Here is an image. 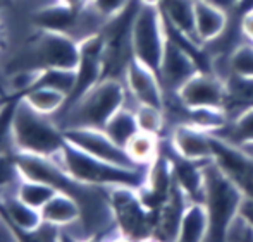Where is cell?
I'll use <instances>...</instances> for the list:
<instances>
[{
	"label": "cell",
	"instance_id": "32",
	"mask_svg": "<svg viewBox=\"0 0 253 242\" xmlns=\"http://www.w3.org/2000/svg\"><path fill=\"white\" fill-rule=\"evenodd\" d=\"M210 2L217 3V5L224 7L226 10H229V12H234V10L238 9V5L241 3V0H210Z\"/></svg>",
	"mask_w": 253,
	"mask_h": 242
},
{
	"label": "cell",
	"instance_id": "24",
	"mask_svg": "<svg viewBox=\"0 0 253 242\" xmlns=\"http://www.w3.org/2000/svg\"><path fill=\"white\" fill-rule=\"evenodd\" d=\"M59 191L55 187H52L50 184L42 182V180H33V179H24L17 184L16 194L19 199H23L24 203H28L33 208L42 209L48 203V199H52Z\"/></svg>",
	"mask_w": 253,
	"mask_h": 242
},
{
	"label": "cell",
	"instance_id": "28",
	"mask_svg": "<svg viewBox=\"0 0 253 242\" xmlns=\"http://www.w3.org/2000/svg\"><path fill=\"white\" fill-rule=\"evenodd\" d=\"M226 241H234V242H252L253 241V225L245 218L241 213H238L233 218V222L229 223L226 232Z\"/></svg>",
	"mask_w": 253,
	"mask_h": 242
},
{
	"label": "cell",
	"instance_id": "37",
	"mask_svg": "<svg viewBox=\"0 0 253 242\" xmlns=\"http://www.w3.org/2000/svg\"><path fill=\"white\" fill-rule=\"evenodd\" d=\"M7 97H9V95H5V90H3L2 83H0V103H2V102H3V100H5Z\"/></svg>",
	"mask_w": 253,
	"mask_h": 242
},
{
	"label": "cell",
	"instance_id": "6",
	"mask_svg": "<svg viewBox=\"0 0 253 242\" xmlns=\"http://www.w3.org/2000/svg\"><path fill=\"white\" fill-rule=\"evenodd\" d=\"M109 194L121 239H155L157 213L145 205L136 187H109Z\"/></svg>",
	"mask_w": 253,
	"mask_h": 242
},
{
	"label": "cell",
	"instance_id": "25",
	"mask_svg": "<svg viewBox=\"0 0 253 242\" xmlns=\"http://www.w3.org/2000/svg\"><path fill=\"white\" fill-rule=\"evenodd\" d=\"M229 74H241V76H253V43L243 41L234 48L227 60ZM227 74V76H229Z\"/></svg>",
	"mask_w": 253,
	"mask_h": 242
},
{
	"label": "cell",
	"instance_id": "27",
	"mask_svg": "<svg viewBox=\"0 0 253 242\" xmlns=\"http://www.w3.org/2000/svg\"><path fill=\"white\" fill-rule=\"evenodd\" d=\"M19 100H21L19 95L10 93L9 97L0 103V153L5 151L7 141L12 143L10 129H12V119H14V113H16Z\"/></svg>",
	"mask_w": 253,
	"mask_h": 242
},
{
	"label": "cell",
	"instance_id": "17",
	"mask_svg": "<svg viewBox=\"0 0 253 242\" xmlns=\"http://www.w3.org/2000/svg\"><path fill=\"white\" fill-rule=\"evenodd\" d=\"M159 7L169 26L198 41L195 33V0H162Z\"/></svg>",
	"mask_w": 253,
	"mask_h": 242
},
{
	"label": "cell",
	"instance_id": "1",
	"mask_svg": "<svg viewBox=\"0 0 253 242\" xmlns=\"http://www.w3.org/2000/svg\"><path fill=\"white\" fill-rule=\"evenodd\" d=\"M53 160H57L74 179L100 187L127 186L138 189L145 184L148 170V167L131 169V167H121L116 163L105 162V160L83 151L67 139L59 155L53 156Z\"/></svg>",
	"mask_w": 253,
	"mask_h": 242
},
{
	"label": "cell",
	"instance_id": "33",
	"mask_svg": "<svg viewBox=\"0 0 253 242\" xmlns=\"http://www.w3.org/2000/svg\"><path fill=\"white\" fill-rule=\"evenodd\" d=\"M59 2L66 3L69 7H74V9H84L86 5H90V0H59Z\"/></svg>",
	"mask_w": 253,
	"mask_h": 242
},
{
	"label": "cell",
	"instance_id": "14",
	"mask_svg": "<svg viewBox=\"0 0 253 242\" xmlns=\"http://www.w3.org/2000/svg\"><path fill=\"white\" fill-rule=\"evenodd\" d=\"M231 12L210 0H195V33L198 41L209 43L227 28Z\"/></svg>",
	"mask_w": 253,
	"mask_h": 242
},
{
	"label": "cell",
	"instance_id": "18",
	"mask_svg": "<svg viewBox=\"0 0 253 242\" xmlns=\"http://www.w3.org/2000/svg\"><path fill=\"white\" fill-rule=\"evenodd\" d=\"M42 216L47 222H52L60 227H69L74 223H80L81 220V208L76 199L64 193H57L48 203L40 209Z\"/></svg>",
	"mask_w": 253,
	"mask_h": 242
},
{
	"label": "cell",
	"instance_id": "34",
	"mask_svg": "<svg viewBox=\"0 0 253 242\" xmlns=\"http://www.w3.org/2000/svg\"><path fill=\"white\" fill-rule=\"evenodd\" d=\"M241 149H245V151L248 153V155L253 158V141H248V143H243V144H238Z\"/></svg>",
	"mask_w": 253,
	"mask_h": 242
},
{
	"label": "cell",
	"instance_id": "35",
	"mask_svg": "<svg viewBox=\"0 0 253 242\" xmlns=\"http://www.w3.org/2000/svg\"><path fill=\"white\" fill-rule=\"evenodd\" d=\"M5 47V31H3V26L0 23V48Z\"/></svg>",
	"mask_w": 253,
	"mask_h": 242
},
{
	"label": "cell",
	"instance_id": "16",
	"mask_svg": "<svg viewBox=\"0 0 253 242\" xmlns=\"http://www.w3.org/2000/svg\"><path fill=\"white\" fill-rule=\"evenodd\" d=\"M210 220L205 205L200 201H190L183 213L177 241L181 242H203L209 239Z\"/></svg>",
	"mask_w": 253,
	"mask_h": 242
},
{
	"label": "cell",
	"instance_id": "8",
	"mask_svg": "<svg viewBox=\"0 0 253 242\" xmlns=\"http://www.w3.org/2000/svg\"><path fill=\"white\" fill-rule=\"evenodd\" d=\"M103 41L102 33L91 35L80 41V62L76 67V83L71 91V95L66 98L62 110L57 115L67 112L76 102H80L88 91L103 79Z\"/></svg>",
	"mask_w": 253,
	"mask_h": 242
},
{
	"label": "cell",
	"instance_id": "29",
	"mask_svg": "<svg viewBox=\"0 0 253 242\" xmlns=\"http://www.w3.org/2000/svg\"><path fill=\"white\" fill-rule=\"evenodd\" d=\"M133 0H90V5L97 10L105 21L116 17L126 9Z\"/></svg>",
	"mask_w": 253,
	"mask_h": 242
},
{
	"label": "cell",
	"instance_id": "3",
	"mask_svg": "<svg viewBox=\"0 0 253 242\" xmlns=\"http://www.w3.org/2000/svg\"><path fill=\"white\" fill-rule=\"evenodd\" d=\"M10 136L16 148L14 151L31 153L48 158L59 155L66 143L64 131L55 120H52V115L37 112L23 98L19 100L14 113Z\"/></svg>",
	"mask_w": 253,
	"mask_h": 242
},
{
	"label": "cell",
	"instance_id": "21",
	"mask_svg": "<svg viewBox=\"0 0 253 242\" xmlns=\"http://www.w3.org/2000/svg\"><path fill=\"white\" fill-rule=\"evenodd\" d=\"M28 105L33 106L37 112L45 113V115H57L62 110L64 103H66V95L59 90L53 88H35V90H28L23 95H19Z\"/></svg>",
	"mask_w": 253,
	"mask_h": 242
},
{
	"label": "cell",
	"instance_id": "31",
	"mask_svg": "<svg viewBox=\"0 0 253 242\" xmlns=\"http://www.w3.org/2000/svg\"><path fill=\"white\" fill-rule=\"evenodd\" d=\"M240 24L245 40L253 43V9L245 10V12L240 14Z\"/></svg>",
	"mask_w": 253,
	"mask_h": 242
},
{
	"label": "cell",
	"instance_id": "15",
	"mask_svg": "<svg viewBox=\"0 0 253 242\" xmlns=\"http://www.w3.org/2000/svg\"><path fill=\"white\" fill-rule=\"evenodd\" d=\"M224 86H226L224 110L229 120L253 106V76L229 74L224 79Z\"/></svg>",
	"mask_w": 253,
	"mask_h": 242
},
{
	"label": "cell",
	"instance_id": "7",
	"mask_svg": "<svg viewBox=\"0 0 253 242\" xmlns=\"http://www.w3.org/2000/svg\"><path fill=\"white\" fill-rule=\"evenodd\" d=\"M167 38L169 36H167L166 19L160 12V7L141 3L131 31L134 57L155 72H159Z\"/></svg>",
	"mask_w": 253,
	"mask_h": 242
},
{
	"label": "cell",
	"instance_id": "20",
	"mask_svg": "<svg viewBox=\"0 0 253 242\" xmlns=\"http://www.w3.org/2000/svg\"><path fill=\"white\" fill-rule=\"evenodd\" d=\"M160 141H162V138L155 136V134L138 131L124 149L127 151L129 158L134 162V165L148 167L160 155Z\"/></svg>",
	"mask_w": 253,
	"mask_h": 242
},
{
	"label": "cell",
	"instance_id": "2",
	"mask_svg": "<svg viewBox=\"0 0 253 242\" xmlns=\"http://www.w3.org/2000/svg\"><path fill=\"white\" fill-rule=\"evenodd\" d=\"M205 175V194L203 205L209 211L210 230L209 239L213 242L226 241V232L234 216L240 213L245 191L220 169L215 160H209L203 165Z\"/></svg>",
	"mask_w": 253,
	"mask_h": 242
},
{
	"label": "cell",
	"instance_id": "36",
	"mask_svg": "<svg viewBox=\"0 0 253 242\" xmlns=\"http://www.w3.org/2000/svg\"><path fill=\"white\" fill-rule=\"evenodd\" d=\"M140 2L143 3V5H155V7H159L162 0H140Z\"/></svg>",
	"mask_w": 253,
	"mask_h": 242
},
{
	"label": "cell",
	"instance_id": "23",
	"mask_svg": "<svg viewBox=\"0 0 253 242\" xmlns=\"http://www.w3.org/2000/svg\"><path fill=\"white\" fill-rule=\"evenodd\" d=\"M134 113H136L138 126L140 131L155 134L159 138H166L169 134V120H167L166 110L157 108L150 105H134Z\"/></svg>",
	"mask_w": 253,
	"mask_h": 242
},
{
	"label": "cell",
	"instance_id": "22",
	"mask_svg": "<svg viewBox=\"0 0 253 242\" xmlns=\"http://www.w3.org/2000/svg\"><path fill=\"white\" fill-rule=\"evenodd\" d=\"M212 134L233 144H243L253 141V106L231 119L222 129Z\"/></svg>",
	"mask_w": 253,
	"mask_h": 242
},
{
	"label": "cell",
	"instance_id": "10",
	"mask_svg": "<svg viewBox=\"0 0 253 242\" xmlns=\"http://www.w3.org/2000/svg\"><path fill=\"white\" fill-rule=\"evenodd\" d=\"M64 131V138L69 143L76 144L83 151L90 155L102 158L105 162L116 163L121 167H131V169H143V167L134 165V162L129 158L127 151L116 143L103 129L97 127H67Z\"/></svg>",
	"mask_w": 253,
	"mask_h": 242
},
{
	"label": "cell",
	"instance_id": "26",
	"mask_svg": "<svg viewBox=\"0 0 253 242\" xmlns=\"http://www.w3.org/2000/svg\"><path fill=\"white\" fill-rule=\"evenodd\" d=\"M21 180H23V172L14 158V151L0 153V194H5L10 187L16 189Z\"/></svg>",
	"mask_w": 253,
	"mask_h": 242
},
{
	"label": "cell",
	"instance_id": "30",
	"mask_svg": "<svg viewBox=\"0 0 253 242\" xmlns=\"http://www.w3.org/2000/svg\"><path fill=\"white\" fill-rule=\"evenodd\" d=\"M60 230H62L60 225H55V223L43 220L37 229L28 234L26 241H57V239H60L59 237Z\"/></svg>",
	"mask_w": 253,
	"mask_h": 242
},
{
	"label": "cell",
	"instance_id": "13",
	"mask_svg": "<svg viewBox=\"0 0 253 242\" xmlns=\"http://www.w3.org/2000/svg\"><path fill=\"white\" fill-rule=\"evenodd\" d=\"M166 138L170 146L184 158L197 162L213 160L212 134L209 131H203L193 124H176L170 127Z\"/></svg>",
	"mask_w": 253,
	"mask_h": 242
},
{
	"label": "cell",
	"instance_id": "5",
	"mask_svg": "<svg viewBox=\"0 0 253 242\" xmlns=\"http://www.w3.org/2000/svg\"><path fill=\"white\" fill-rule=\"evenodd\" d=\"M19 69H76L80 62V41L66 33L38 30L28 41L23 60L17 59Z\"/></svg>",
	"mask_w": 253,
	"mask_h": 242
},
{
	"label": "cell",
	"instance_id": "11",
	"mask_svg": "<svg viewBox=\"0 0 253 242\" xmlns=\"http://www.w3.org/2000/svg\"><path fill=\"white\" fill-rule=\"evenodd\" d=\"M127 95L134 105H150L166 110V91L159 79V74L134 57L124 74Z\"/></svg>",
	"mask_w": 253,
	"mask_h": 242
},
{
	"label": "cell",
	"instance_id": "19",
	"mask_svg": "<svg viewBox=\"0 0 253 242\" xmlns=\"http://www.w3.org/2000/svg\"><path fill=\"white\" fill-rule=\"evenodd\" d=\"M103 131H105L117 144L126 148V144L129 143L131 138L140 131L136 113H134L133 106H129L127 103L124 106H121V108L109 119V122L105 124Z\"/></svg>",
	"mask_w": 253,
	"mask_h": 242
},
{
	"label": "cell",
	"instance_id": "4",
	"mask_svg": "<svg viewBox=\"0 0 253 242\" xmlns=\"http://www.w3.org/2000/svg\"><path fill=\"white\" fill-rule=\"evenodd\" d=\"M127 90L124 81L105 77L93 86L80 102L55 120L60 129L67 127H97L103 129L109 119L127 103Z\"/></svg>",
	"mask_w": 253,
	"mask_h": 242
},
{
	"label": "cell",
	"instance_id": "12",
	"mask_svg": "<svg viewBox=\"0 0 253 242\" xmlns=\"http://www.w3.org/2000/svg\"><path fill=\"white\" fill-rule=\"evenodd\" d=\"M172 100H177L186 108H200V106L224 108L226 86H224V81L213 72L200 70L177 91V95Z\"/></svg>",
	"mask_w": 253,
	"mask_h": 242
},
{
	"label": "cell",
	"instance_id": "9",
	"mask_svg": "<svg viewBox=\"0 0 253 242\" xmlns=\"http://www.w3.org/2000/svg\"><path fill=\"white\" fill-rule=\"evenodd\" d=\"M200 70V64L191 55L190 50L184 45H181L179 41H176L174 38H167L162 62H160L159 72H157L164 91H166V102L176 97L177 91Z\"/></svg>",
	"mask_w": 253,
	"mask_h": 242
}]
</instances>
